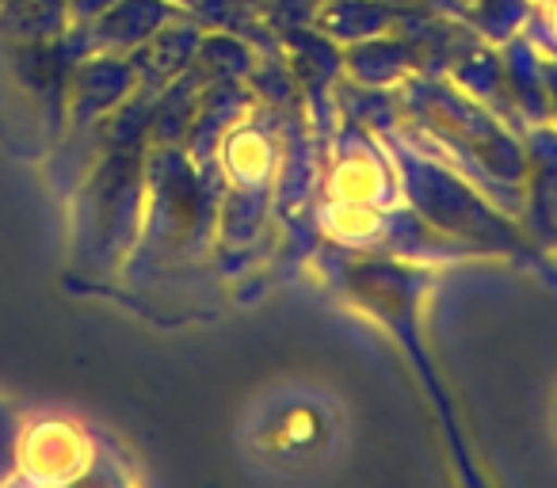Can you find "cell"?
<instances>
[{"instance_id": "cell-1", "label": "cell", "mask_w": 557, "mask_h": 488, "mask_svg": "<svg viewBox=\"0 0 557 488\" xmlns=\"http://www.w3.org/2000/svg\"><path fill=\"white\" fill-rule=\"evenodd\" d=\"M252 454L260 465L278 473H318L341 442V416L336 404L318 393H283L268 397L256 409Z\"/></svg>"}]
</instances>
